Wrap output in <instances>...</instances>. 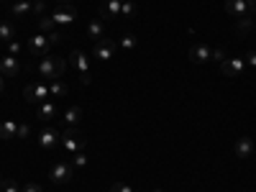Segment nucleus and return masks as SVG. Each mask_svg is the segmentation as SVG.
I'll list each match as a JSON object with an SVG mask.
<instances>
[{"instance_id":"1","label":"nucleus","mask_w":256,"mask_h":192,"mask_svg":"<svg viewBox=\"0 0 256 192\" xmlns=\"http://www.w3.org/2000/svg\"><path fill=\"white\" fill-rule=\"evenodd\" d=\"M64 70H67V62H64L62 56H52V54L41 56V59H38V64H36L38 77H46L49 82H52V80H62Z\"/></svg>"},{"instance_id":"2","label":"nucleus","mask_w":256,"mask_h":192,"mask_svg":"<svg viewBox=\"0 0 256 192\" xmlns=\"http://www.w3.org/2000/svg\"><path fill=\"white\" fill-rule=\"evenodd\" d=\"M52 20H54L59 28H67V26H72L74 20H77V8L72 3H62V6H56L52 10Z\"/></svg>"},{"instance_id":"3","label":"nucleus","mask_w":256,"mask_h":192,"mask_svg":"<svg viewBox=\"0 0 256 192\" xmlns=\"http://www.w3.org/2000/svg\"><path fill=\"white\" fill-rule=\"evenodd\" d=\"M49 177H52L54 184H67V182H72V180H74V166H72V162H64V159L54 162Z\"/></svg>"},{"instance_id":"4","label":"nucleus","mask_w":256,"mask_h":192,"mask_svg":"<svg viewBox=\"0 0 256 192\" xmlns=\"http://www.w3.org/2000/svg\"><path fill=\"white\" fill-rule=\"evenodd\" d=\"M24 98H26V102H31V105H41L44 100L52 98V95H49V84H46V82H28L26 88H24Z\"/></svg>"},{"instance_id":"5","label":"nucleus","mask_w":256,"mask_h":192,"mask_svg":"<svg viewBox=\"0 0 256 192\" xmlns=\"http://www.w3.org/2000/svg\"><path fill=\"white\" fill-rule=\"evenodd\" d=\"M70 62H72V67H74L77 74H80V82H82V84H90L92 77H90V59H88V54L80 52V49H74V52L70 54Z\"/></svg>"},{"instance_id":"6","label":"nucleus","mask_w":256,"mask_h":192,"mask_svg":"<svg viewBox=\"0 0 256 192\" xmlns=\"http://www.w3.org/2000/svg\"><path fill=\"white\" fill-rule=\"evenodd\" d=\"M49 49H52V41H49L46 34H36V36H31V38H28V44H26V52H28L31 56H46Z\"/></svg>"},{"instance_id":"7","label":"nucleus","mask_w":256,"mask_h":192,"mask_svg":"<svg viewBox=\"0 0 256 192\" xmlns=\"http://www.w3.org/2000/svg\"><path fill=\"white\" fill-rule=\"evenodd\" d=\"M220 72H223L226 77H241V74L246 72L244 56H226V59L220 62Z\"/></svg>"},{"instance_id":"8","label":"nucleus","mask_w":256,"mask_h":192,"mask_svg":"<svg viewBox=\"0 0 256 192\" xmlns=\"http://www.w3.org/2000/svg\"><path fill=\"white\" fill-rule=\"evenodd\" d=\"M59 144L67 148V154H74V152H82L84 148V138L74 131V128H70V131H64L62 134V138H59Z\"/></svg>"},{"instance_id":"9","label":"nucleus","mask_w":256,"mask_h":192,"mask_svg":"<svg viewBox=\"0 0 256 192\" xmlns=\"http://www.w3.org/2000/svg\"><path fill=\"white\" fill-rule=\"evenodd\" d=\"M226 10L236 20H244V18H251L254 16V10L248 8L246 0H226Z\"/></svg>"},{"instance_id":"10","label":"nucleus","mask_w":256,"mask_h":192,"mask_svg":"<svg viewBox=\"0 0 256 192\" xmlns=\"http://www.w3.org/2000/svg\"><path fill=\"white\" fill-rule=\"evenodd\" d=\"M187 56H190L192 64H208L212 59V49L208 44H192L190 52H187Z\"/></svg>"},{"instance_id":"11","label":"nucleus","mask_w":256,"mask_h":192,"mask_svg":"<svg viewBox=\"0 0 256 192\" xmlns=\"http://www.w3.org/2000/svg\"><path fill=\"white\" fill-rule=\"evenodd\" d=\"M59 131L56 128H52V126H46L44 131L38 134V148H44V152H52L54 146H59Z\"/></svg>"},{"instance_id":"12","label":"nucleus","mask_w":256,"mask_h":192,"mask_svg":"<svg viewBox=\"0 0 256 192\" xmlns=\"http://www.w3.org/2000/svg\"><path fill=\"white\" fill-rule=\"evenodd\" d=\"M92 56H98L100 62L113 59V56H116V41H113V38H102V41H98L95 49H92Z\"/></svg>"},{"instance_id":"13","label":"nucleus","mask_w":256,"mask_h":192,"mask_svg":"<svg viewBox=\"0 0 256 192\" xmlns=\"http://www.w3.org/2000/svg\"><path fill=\"white\" fill-rule=\"evenodd\" d=\"M20 62H18V56H13V54H6L3 59H0V74L3 77H16V74H20Z\"/></svg>"},{"instance_id":"14","label":"nucleus","mask_w":256,"mask_h":192,"mask_svg":"<svg viewBox=\"0 0 256 192\" xmlns=\"http://www.w3.org/2000/svg\"><path fill=\"white\" fill-rule=\"evenodd\" d=\"M88 38L90 41H102V38H108V28H105V20L102 18H95V20H90L88 24Z\"/></svg>"},{"instance_id":"15","label":"nucleus","mask_w":256,"mask_h":192,"mask_svg":"<svg viewBox=\"0 0 256 192\" xmlns=\"http://www.w3.org/2000/svg\"><path fill=\"white\" fill-rule=\"evenodd\" d=\"M56 113H59V108H56L54 100H44L41 105H36V116H38L41 120H54Z\"/></svg>"},{"instance_id":"16","label":"nucleus","mask_w":256,"mask_h":192,"mask_svg":"<svg viewBox=\"0 0 256 192\" xmlns=\"http://www.w3.org/2000/svg\"><path fill=\"white\" fill-rule=\"evenodd\" d=\"M98 13H100L102 20H105V18H116V16H120V0H102Z\"/></svg>"},{"instance_id":"17","label":"nucleus","mask_w":256,"mask_h":192,"mask_svg":"<svg viewBox=\"0 0 256 192\" xmlns=\"http://www.w3.org/2000/svg\"><path fill=\"white\" fill-rule=\"evenodd\" d=\"M251 154H254V138L251 136H241L236 141V156L238 159H251Z\"/></svg>"},{"instance_id":"18","label":"nucleus","mask_w":256,"mask_h":192,"mask_svg":"<svg viewBox=\"0 0 256 192\" xmlns=\"http://www.w3.org/2000/svg\"><path fill=\"white\" fill-rule=\"evenodd\" d=\"M0 138H3V141L18 138V123L16 120H3V123H0Z\"/></svg>"},{"instance_id":"19","label":"nucleus","mask_w":256,"mask_h":192,"mask_svg":"<svg viewBox=\"0 0 256 192\" xmlns=\"http://www.w3.org/2000/svg\"><path fill=\"white\" fill-rule=\"evenodd\" d=\"M82 116H84V110L80 108V105H70V108L64 110V123L74 128V126H77V123L82 120Z\"/></svg>"},{"instance_id":"20","label":"nucleus","mask_w":256,"mask_h":192,"mask_svg":"<svg viewBox=\"0 0 256 192\" xmlns=\"http://www.w3.org/2000/svg\"><path fill=\"white\" fill-rule=\"evenodd\" d=\"M31 10H34L31 0H16V3L10 6V16H16V18H24V16H28Z\"/></svg>"},{"instance_id":"21","label":"nucleus","mask_w":256,"mask_h":192,"mask_svg":"<svg viewBox=\"0 0 256 192\" xmlns=\"http://www.w3.org/2000/svg\"><path fill=\"white\" fill-rule=\"evenodd\" d=\"M49 95L52 98H67L70 95V84H64L62 80H52L49 82Z\"/></svg>"},{"instance_id":"22","label":"nucleus","mask_w":256,"mask_h":192,"mask_svg":"<svg viewBox=\"0 0 256 192\" xmlns=\"http://www.w3.org/2000/svg\"><path fill=\"white\" fill-rule=\"evenodd\" d=\"M13 38H16V26H13V24H8V20H0V41L10 44Z\"/></svg>"},{"instance_id":"23","label":"nucleus","mask_w":256,"mask_h":192,"mask_svg":"<svg viewBox=\"0 0 256 192\" xmlns=\"http://www.w3.org/2000/svg\"><path fill=\"white\" fill-rule=\"evenodd\" d=\"M118 46H120V49H126V52H134V49L138 46V38H136L134 34H126V36H120V38H118Z\"/></svg>"},{"instance_id":"24","label":"nucleus","mask_w":256,"mask_h":192,"mask_svg":"<svg viewBox=\"0 0 256 192\" xmlns=\"http://www.w3.org/2000/svg\"><path fill=\"white\" fill-rule=\"evenodd\" d=\"M38 28L44 31V34H52V31H56L59 26L52 20V16H41V18H38Z\"/></svg>"},{"instance_id":"25","label":"nucleus","mask_w":256,"mask_h":192,"mask_svg":"<svg viewBox=\"0 0 256 192\" xmlns=\"http://www.w3.org/2000/svg\"><path fill=\"white\" fill-rule=\"evenodd\" d=\"M70 162H72V166H88V154H84V148L82 152H74Z\"/></svg>"},{"instance_id":"26","label":"nucleus","mask_w":256,"mask_h":192,"mask_svg":"<svg viewBox=\"0 0 256 192\" xmlns=\"http://www.w3.org/2000/svg\"><path fill=\"white\" fill-rule=\"evenodd\" d=\"M120 16H126V18L136 16V6L131 3V0H123V3H120Z\"/></svg>"},{"instance_id":"27","label":"nucleus","mask_w":256,"mask_h":192,"mask_svg":"<svg viewBox=\"0 0 256 192\" xmlns=\"http://www.w3.org/2000/svg\"><path fill=\"white\" fill-rule=\"evenodd\" d=\"M0 192H20V184L13 180H0Z\"/></svg>"},{"instance_id":"28","label":"nucleus","mask_w":256,"mask_h":192,"mask_svg":"<svg viewBox=\"0 0 256 192\" xmlns=\"http://www.w3.org/2000/svg\"><path fill=\"white\" fill-rule=\"evenodd\" d=\"M20 192H44V187L38 182H26V184H20Z\"/></svg>"},{"instance_id":"29","label":"nucleus","mask_w":256,"mask_h":192,"mask_svg":"<svg viewBox=\"0 0 256 192\" xmlns=\"http://www.w3.org/2000/svg\"><path fill=\"white\" fill-rule=\"evenodd\" d=\"M20 52H24V46H20V41H10V44H8V54H13V56H18Z\"/></svg>"},{"instance_id":"30","label":"nucleus","mask_w":256,"mask_h":192,"mask_svg":"<svg viewBox=\"0 0 256 192\" xmlns=\"http://www.w3.org/2000/svg\"><path fill=\"white\" fill-rule=\"evenodd\" d=\"M110 192H134V187L126 184V182H116V184L110 187Z\"/></svg>"},{"instance_id":"31","label":"nucleus","mask_w":256,"mask_h":192,"mask_svg":"<svg viewBox=\"0 0 256 192\" xmlns=\"http://www.w3.org/2000/svg\"><path fill=\"white\" fill-rule=\"evenodd\" d=\"M26 136H31V128L26 123H18V138H26Z\"/></svg>"},{"instance_id":"32","label":"nucleus","mask_w":256,"mask_h":192,"mask_svg":"<svg viewBox=\"0 0 256 192\" xmlns=\"http://www.w3.org/2000/svg\"><path fill=\"white\" fill-rule=\"evenodd\" d=\"M46 36H49L52 46H54V44H59V41H62V28H56V31H52V34H46Z\"/></svg>"},{"instance_id":"33","label":"nucleus","mask_w":256,"mask_h":192,"mask_svg":"<svg viewBox=\"0 0 256 192\" xmlns=\"http://www.w3.org/2000/svg\"><path fill=\"white\" fill-rule=\"evenodd\" d=\"M244 62H246V67H256V52H248L244 56Z\"/></svg>"},{"instance_id":"34","label":"nucleus","mask_w":256,"mask_h":192,"mask_svg":"<svg viewBox=\"0 0 256 192\" xmlns=\"http://www.w3.org/2000/svg\"><path fill=\"white\" fill-rule=\"evenodd\" d=\"M34 13H44V0H36V3H34Z\"/></svg>"},{"instance_id":"35","label":"nucleus","mask_w":256,"mask_h":192,"mask_svg":"<svg viewBox=\"0 0 256 192\" xmlns=\"http://www.w3.org/2000/svg\"><path fill=\"white\" fill-rule=\"evenodd\" d=\"M212 59H216V62H223V59H226V54H223L220 49H212Z\"/></svg>"},{"instance_id":"36","label":"nucleus","mask_w":256,"mask_h":192,"mask_svg":"<svg viewBox=\"0 0 256 192\" xmlns=\"http://www.w3.org/2000/svg\"><path fill=\"white\" fill-rule=\"evenodd\" d=\"M3 92H6V77L0 74V95H3Z\"/></svg>"},{"instance_id":"37","label":"nucleus","mask_w":256,"mask_h":192,"mask_svg":"<svg viewBox=\"0 0 256 192\" xmlns=\"http://www.w3.org/2000/svg\"><path fill=\"white\" fill-rule=\"evenodd\" d=\"M246 3H248V8H251V10H256V0H246Z\"/></svg>"},{"instance_id":"38","label":"nucleus","mask_w":256,"mask_h":192,"mask_svg":"<svg viewBox=\"0 0 256 192\" xmlns=\"http://www.w3.org/2000/svg\"><path fill=\"white\" fill-rule=\"evenodd\" d=\"M56 3H59V6H62V3H72V0H56Z\"/></svg>"},{"instance_id":"39","label":"nucleus","mask_w":256,"mask_h":192,"mask_svg":"<svg viewBox=\"0 0 256 192\" xmlns=\"http://www.w3.org/2000/svg\"><path fill=\"white\" fill-rule=\"evenodd\" d=\"M0 3H6V0H0Z\"/></svg>"},{"instance_id":"40","label":"nucleus","mask_w":256,"mask_h":192,"mask_svg":"<svg viewBox=\"0 0 256 192\" xmlns=\"http://www.w3.org/2000/svg\"><path fill=\"white\" fill-rule=\"evenodd\" d=\"M120 3H123V0H120Z\"/></svg>"},{"instance_id":"41","label":"nucleus","mask_w":256,"mask_h":192,"mask_svg":"<svg viewBox=\"0 0 256 192\" xmlns=\"http://www.w3.org/2000/svg\"><path fill=\"white\" fill-rule=\"evenodd\" d=\"M0 180H3V177H0Z\"/></svg>"}]
</instances>
